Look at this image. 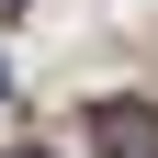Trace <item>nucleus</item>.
Masks as SVG:
<instances>
[{
	"label": "nucleus",
	"instance_id": "nucleus-3",
	"mask_svg": "<svg viewBox=\"0 0 158 158\" xmlns=\"http://www.w3.org/2000/svg\"><path fill=\"white\" fill-rule=\"evenodd\" d=\"M11 11H23V0H0V23H11Z\"/></svg>",
	"mask_w": 158,
	"mask_h": 158
},
{
	"label": "nucleus",
	"instance_id": "nucleus-1",
	"mask_svg": "<svg viewBox=\"0 0 158 158\" xmlns=\"http://www.w3.org/2000/svg\"><path fill=\"white\" fill-rule=\"evenodd\" d=\"M90 158H158V102H90Z\"/></svg>",
	"mask_w": 158,
	"mask_h": 158
},
{
	"label": "nucleus",
	"instance_id": "nucleus-2",
	"mask_svg": "<svg viewBox=\"0 0 158 158\" xmlns=\"http://www.w3.org/2000/svg\"><path fill=\"white\" fill-rule=\"evenodd\" d=\"M0 158H45V147H0Z\"/></svg>",
	"mask_w": 158,
	"mask_h": 158
}]
</instances>
